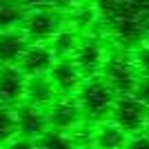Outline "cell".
<instances>
[{"mask_svg":"<svg viewBox=\"0 0 149 149\" xmlns=\"http://www.w3.org/2000/svg\"><path fill=\"white\" fill-rule=\"evenodd\" d=\"M105 36L125 51L149 42V0H93Z\"/></svg>","mask_w":149,"mask_h":149,"instance_id":"obj_1","label":"cell"},{"mask_svg":"<svg viewBox=\"0 0 149 149\" xmlns=\"http://www.w3.org/2000/svg\"><path fill=\"white\" fill-rule=\"evenodd\" d=\"M116 98H118L116 91L109 87V82L100 74L85 78L80 89L76 91V100L80 105L82 118L87 123H93V125H100L105 120H109Z\"/></svg>","mask_w":149,"mask_h":149,"instance_id":"obj_2","label":"cell"},{"mask_svg":"<svg viewBox=\"0 0 149 149\" xmlns=\"http://www.w3.org/2000/svg\"><path fill=\"white\" fill-rule=\"evenodd\" d=\"M100 76L109 82V87L116 91V96L134 93L136 87H138V82H140V74H138L136 65H134V58L127 51L107 54Z\"/></svg>","mask_w":149,"mask_h":149,"instance_id":"obj_3","label":"cell"},{"mask_svg":"<svg viewBox=\"0 0 149 149\" xmlns=\"http://www.w3.org/2000/svg\"><path fill=\"white\" fill-rule=\"evenodd\" d=\"M65 16H62V9H56V7H36L27 11L25 20H22V33L27 36L29 42H45L49 45L54 40L58 31L65 29Z\"/></svg>","mask_w":149,"mask_h":149,"instance_id":"obj_4","label":"cell"},{"mask_svg":"<svg viewBox=\"0 0 149 149\" xmlns=\"http://www.w3.org/2000/svg\"><path fill=\"white\" fill-rule=\"evenodd\" d=\"M109 118H111L113 125H118L125 134H143L147 129L149 109L134 93H127V96H118L116 98Z\"/></svg>","mask_w":149,"mask_h":149,"instance_id":"obj_5","label":"cell"},{"mask_svg":"<svg viewBox=\"0 0 149 149\" xmlns=\"http://www.w3.org/2000/svg\"><path fill=\"white\" fill-rule=\"evenodd\" d=\"M47 118H49L51 129H60V131H76L85 123L78 100L74 96H60V93L47 107Z\"/></svg>","mask_w":149,"mask_h":149,"instance_id":"obj_6","label":"cell"},{"mask_svg":"<svg viewBox=\"0 0 149 149\" xmlns=\"http://www.w3.org/2000/svg\"><path fill=\"white\" fill-rule=\"evenodd\" d=\"M105 58H107V49L98 38H82L80 45L76 47L71 60L78 65L85 78H89V76H98L102 71Z\"/></svg>","mask_w":149,"mask_h":149,"instance_id":"obj_7","label":"cell"},{"mask_svg":"<svg viewBox=\"0 0 149 149\" xmlns=\"http://www.w3.org/2000/svg\"><path fill=\"white\" fill-rule=\"evenodd\" d=\"M49 80L56 87V91L60 96H71L80 89V85L85 82V74H82L78 65L71 58H56L54 67L49 69Z\"/></svg>","mask_w":149,"mask_h":149,"instance_id":"obj_8","label":"cell"},{"mask_svg":"<svg viewBox=\"0 0 149 149\" xmlns=\"http://www.w3.org/2000/svg\"><path fill=\"white\" fill-rule=\"evenodd\" d=\"M54 62H56V56H54L49 45L29 42V47L18 60V67L27 78H33V76H47L49 69L54 67Z\"/></svg>","mask_w":149,"mask_h":149,"instance_id":"obj_9","label":"cell"},{"mask_svg":"<svg viewBox=\"0 0 149 149\" xmlns=\"http://www.w3.org/2000/svg\"><path fill=\"white\" fill-rule=\"evenodd\" d=\"M27 76L20 71L18 65H2L0 67V105H18L25 100Z\"/></svg>","mask_w":149,"mask_h":149,"instance_id":"obj_10","label":"cell"},{"mask_svg":"<svg viewBox=\"0 0 149 149\" xmlns=\"http://www.w3.org/2000/svg\"><path fill=\"white\" fill-rule=\"evenodd\" d=\"M16 120H18V134L31 140H38L45 131L49 129V118H47V109L33 105H22L16 111Z\"/></svg>","mask_w":149,"mask_h":149,"instance_id":"obj_11","label":"cell"},{"mask_svg":"<svg viewBox=\"0 0 149 149\" xmlns=\"http://www.w3.org/2000/svg\"><path fill=\"white\" fill-rule=\"evenodd\" d=\"M29 47V40L22 29L0 31V67L2 65H18L20 56Z\"/></svg>","mask_w":149,"mask_h":149,"instance_id":"obj_12","label":"cell"},{"mask_svg":"<svg viewBox=\"0 0 149 149\" xmlns=\"http://www.w3.org/2000/svg\"><path fill=\"white\" fill-rule=\"evenodd\" d=\"M58 91L56 87L51 85L49 76H33V78H27V89H25V100L27 105H33V107H47L56 100Z\"/></svg>","mask_w":149,"mask_h":149,"instance_id":"obj_13","label":"cell"},{"mask_svg":"<svg viewBox=\"0 0 149 149\" xmlns=\"http://www.w3.org/2000/svg\"><path fill=\"white\" fill-rule=\"evenodd\" d=\"M129 140V134H125L118 125H113L111 120H105L91 131V147L93 149H125Z\"/></svg>","mask_w":149,"mask_h":149,"instance_id":"obj_14","label":"cell"},{"mask_svg":"<svg viewBox=\"0 0 149 149\" xmlns=\"http://www.w3.org/2000/svg\"><path fill=\"white\" fill-rule=\"evenodd\" d=\"M82 36L78 29H69V27H65L62 31H58L56 36H54V40L49 42L51 51H54V56L56 58H71L74 56L76 47L80 45Z\"/></svg>","mask_w":149,"mask_h":149,"instance_id":"obj_15","label":"cell"},{"mask_svg":"<svg viewBox=\"0 0 149 149\" xmlns=\"http://www.w3.org/2000/svg\"><path fill=\"white\" fill-rule=\"evenodd\" d=\"M38 149H80L76 143L74 131H60V129H47L36 140Z\"/></svg>","mask_w":149,"mask_h":149,"instance_id":"obj_16","label":"cell"},{"mask_svg":"<svg viewBox=\"0 0 149 149\" xmlns=\"http://www.w3.org/2000/svg\"><path fill=\"white\" fill-rule=\"evenodd\" d=\"M25 16H27V9H22L16 0L0 2V31H11L22 27Z\"/></svg>","mask_w":149,"mask_h":149,"instance_id":"obj_17","label":"cell"},{"mask_svg":"<svg viewBox=\"0 0 149 149\" xmlns=\"http://www.w3.org/2000/svg\"><path fill=\"white\" fill-rule=\"evenodd\" d=\"M13 136H18L16 111L7 105H0V145H7Z\"/></svg>","mask_w":149,"mask_h":149,"instance_id":"obj_18","label":"cell"},{"mask_svg":"<svg viewBox=\"0 0 149 149\" xmlns=\"http://www.w3.org/2000/svg\"><path fill=\"white\" fill-rule=\"evenodd\" d=\"M131 58H134V65H136L140 78H149V42L136 47L131 51Z\"/></svg>","mask_w":149,"mask_h":149,"instance_id":"obj_19","label":"cell"},{"mask_svg":"<svg viewBox=\"0 0 149 149\" xmlns=\"http://www.w3.org/2000/svg\"><path fill=\"white\" fill-rule=\"evenodd\" d=\"M125 149H149V131H143V134H134V136L127 140Z\"/></svg>","mask_w":149,"mask_h":149,"instance_id":"obj_20","label":"cell"},{"mask_svg":"<svg viewBox=\"0 0 149 149\" xmlns=\"http://www.w3.org/2000/svg\"><path fill=\"white\" fill-rule=\"evenodd\" d=\"M5 149H38V147H36V140H31V138L13 136L11 140L5 145Z\"/></svg>","mask_w":149,"mask_h":149,"instance_id":"obj_21","label":"cell"},{"mask_svg":"<svg viewBox=\"0 0 149 149\" xmlns=\"http://www.w3.org/2000/svg\"><path fill=\"white\" fill-rule=\"evenodd\" d=\"M134 96H136V98L149 109V78H140V82H138V87H136V91H134Z\"/></svg>","mask_w":149,"mask_h":149,"instance_id":"obj_22","label":"cell"},{"mask_svg":"<svg viewBox=\"0 0 149 149\" xmlns=\"http://www.w3.org/2000/svg\"><path fill=\"white\" fill-rule=\"evenodd\" d=\"M87 0H47V5H51V7H56V9H67V7H80V5H85Z\"/></svg>","mask_w":149,"mask_h":149,"instance_id":"obj_23","label":"cell"},{"mask_svg":"<svg viewBox=\"0 0 149 149\" xmlns=\"http://www.w3.org/2000/svg\"><path fill=\"white\" fill-rule=\"evenodd\" d=\"M22 9H36V7H42L47 5V0H16Z\"/></svg>","mask_w":149,"mask_h":149,"instance_id":"obj_24","label":"cell"},{"mask_svg":"<svg viewBox=\"0 0 149 149\" xmlns=\"http://www.w3.org/2000/svg\"><path fill=\"white\" fill-rule=\"evenodd\" d=\"M0 2H5V0H0Z\"/></svg>","mask_w":149,"mask_h":149,"instance_id":"obj_25","label":"cell"},{"mask_svg":"<svg viewBox=\"0 0 149 149\" xmlns=\"http://www.w3.org/2000/svg\"><path fill=\"white\" fill-rule=\"evenodd\" d=\"M0 149H2V147H0Z\"/></svg>","mask_w":149,"mask_h":149,"instance_id":"obj_26","label":"cell"}]
</instances>
